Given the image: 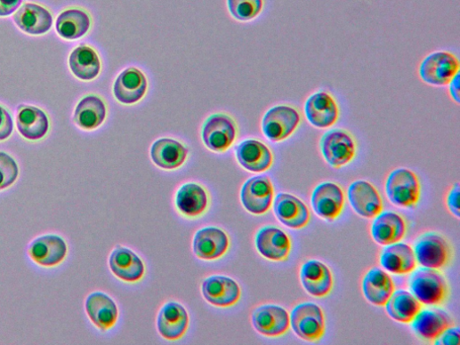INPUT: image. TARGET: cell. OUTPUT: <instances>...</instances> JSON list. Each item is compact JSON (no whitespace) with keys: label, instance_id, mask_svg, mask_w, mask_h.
<instances>
[{"label":"cell","instance_id":"cell-1","mask_svg":"<svg viewBox=\"0 0 460 345\" xmlns=\"http://www.w3.org/2000/svg\"><path fill=\"white\" fill-rule=\"evenodd\" d=\"M302 116L292 106L279 105L270 108L263 116L262 131L271 142H280L290 138L300 127Z\"/></svg>","mask_w":460,"mask_h":345},{"label":"cell","instance_id":"cell-2","mask_svg":"<svg viewBox=\"0 0 460 345\" xmlns=\"http://www.w3.org/2000/svg\"><path fill=\"white\" fill-rule=\"evenodd\" d=\"M411 293L420 303L438 306L448 298L446 279L435 269L422 268L415 271L409 279Z\"/></svg>","mask_w":460,"mask_h":345},{"label":"cell","instance_id":"cell-3","mask_svg":"<svg viewBox=\"0 0 460 345\" xmlns=\"http://www.w3.org/2000/svg\"><path fill=\"white\" fill-rule=\"evenodd\" d=\"M320 150L326 162L332 167L339 168L350 164L357 153V143L348 131L341 128L325 132L319 142Z\"/></svg>","mask_w":460,"mask_h":345},{"label":"cell","instance_id":"cell-4","mask_svg":"<svg viewBox=\"0 0 460 345\" xmlns=\"http://www.w3.org/2000/svg\"><path fill=\"white\" fill-rule=\"evenodd\" d=\"M457 57L448 51H437L427 55L419 66V76L427 84L446 86L459 73Z\"/></svg>","mask_w":460,"mask_h":345},{"label":"cell","instance_id":"cell-5","mask_svg":"<svg viewBox=\"0 0 460 345\" xmlns=\"http://www.w3.org/2000/svg\"><path fill=\"white\" fill-rule=\"evenodd\" d=\"M386 193L393 205L414 208L421 195V186L416 172L408 168L392 171L386 182Z\"/></svg>","mask_w":460,"mask_h":345},{"label":"cell","instance_id":"cell-6","mask_svg":"<svg viewBox=\"0 0 460 345\" xmlns=\"http://www.w3.org/2000/svg\"><path fill=\"white\" fill-rule=\"evenodd\" d=\"M290 325L295 333L309 341H319L326 330V322L322 309L312 302L296 306L290 317Z\"/></svg>","mask_w":460,"mask_h":345},{"label":"cell","instance_id":"cell-7","mask_svg":"<svg viewBox=\"0 0 460 345\" xmlns=\"http://www.w3.org/2000/svg\"><path fill=\"white\" fill-rule=\"evenodd\" d=\"M416 262L425 269H441L451 258V249L446 239L436 233L421 236L415 244Z\"/></svg>","mask_w":460,"mask_h":345},{"label":"cell","instance_id":"cell-8","mask_svg":"<svg viewBox=\"0 0 460 345\" xmlns=\"http://www.w3.org/2000/svg\"><path fill=\"white\" fill-rule=\"evenodd\" d=\"M304 114L313 127L328 129L338 122L340 108L335 98L330 92L319 91L307 99Z\"/></svg>","mask_w":460,"mask_h":345},{"label":"cell","instance_id":"cell-9","mask_svg":"<svg viewBox=\"0 0 460 345\" xmlns=\"http://www.w3.org/2000/svg\"><path fill=\"white\" fill-rule=\"evenodd\" d=\"M238 135L235 121L225 114L211 116L205 123L202 132L206 146L214 152H225Z\"/></svg>","mask_w":460,"mask_h":345},{"label":"cell","instance_id":"cell-10","mask_svg":"<svg viewBox=\"0 0 460 345\" xmlns=\"http://www.w3.org/2000/svg\"><path fill=\"white\" fill-rule=\"evenodd\" d=\"M273 186L267 176L249 179L241 190V202L252 214L262 215L269 211L273 200Z\"/></svg>","mask_w":460,"mask_h":345},{"label":"cell","instance_id":"cell-11","mask_svg":"<svg viewBox=\"0 0 460 345\" xmlns=\"http://www.w3.org/2000/svg\"><path fill=\"white\" fill-rule=\"evenodd\" d=\"M347 197L353 211L363 218L374 219L383 210L379 192L369 182H353L348 189Z\"/></svg>","mask_w":460,"mask_h":345},{"label":"cell","instance_id":"cell-12","mask_svg":"<svg viewBox=\"0 0 460 345\" xmlns=\"http://www.w3.org/2000/svg\"><path fill=\"white\" fill-rule=\"evenodd\" d=\"M255 246L259 253L270 261H286L289 257L292 242L289 236L275 227L261 229L255 237Z\"/></svg>","mask_w":460,"mask_h":345},{"label":"cell","instance_id":"cell-13","mask_svg":"<svg viewBox=\"0 0 460 345\" xmlns=\"http://www.w3.org/2000/svg\"><path fill=\"white\" fill-rule=\"evenodd\" d=\"M252 324L259 333L268 337H278L288 331L290 315L280 306L263 305L254 310Z\"/></svg>","mask_w":460,"mask_h":345},{"label":"cell","instance_id":"cell-14","mask_svg":"<svg viewBox=\"0 0 460 345\" xmlns=\"http://www.w3.org/2000/svg\"><path fill=\"white\" fill-rule=\"evenodd\" d=\"M148 91V80L144 73L137 68L125 69L117 76L114 84V95L124 105L140 102Z\"/></svg>","mask_w":460,"mask_h":345},{"label":"cell","instance_id":"cell-15","mask_svg":"<svg viewBox=\"0 0 460 345\" xmlns=\"http://www.w3.org/2000/svg\"><path fill=\"white\" fill-rule=\"evenodd\" d=\"M311 205L314 212L322 219L333 221L343 212L344 196L342 189L332 182L319 185L313 191Z\"/></svg>","mask_w":460,"mask_h":345},{"label":"cell","instance_id":"cell-16","mask_svg":"<svg viewBox=\"0 0 460 345\" xmlns=\"http://www.w3.org/2000/svg\"><path fill=\"white\" fill-rule=\"evenodd\" d=\"M67 252L66 242L56 235H45L35 239L28 249L32 261L44 268H52L61 264Z\"/></svg>","mask_w":460,"mask_h":345},{"label":"cell","instance_id":"cell-17","mask_svg":"<svg viewBox=\"0 0 460 345\" xmlns=\"http://www.w3.org/2000/svg\"><path fill=\"white\" fill-rule=\"evenodd\" d=\"M157 330L166 340L175 341L188 331L190 316L185 307L177 302H168L160 309L157 316Z\"/></svg>","mask_w":460,"mask_h":345},{"label":"cell","instance_id":"cell-18","mask_svg":"<svg viewBox=\"0 0 460 345\" xmlns=\"http://www.w3.org/2000/svg\"><path fill=\"white\" fill-rule=\"evenodd\" d=\"M273 211L276 218L285 226L300 229L306 227L311 219L307 205L296 197L281 193L275 197Z\"/></svg>","mask_w":460,"mask_h":345},{"label":"cell","instance_id":"cell-19","mask_svg":"<svg viewBox=\"0 0 460 345\" xmlns=\"http://www.w3.org/2000/svg\"><path fill=\"white\" fill-rule=\"evenodd\" d=\"M229 246L228 235L219 228H204L194 237V252L203 261H216L226 253Z\"/></svg>","mask_w":460,"mask_h":345},{"label":"cell","instance_id":"cell-20","mask_svg":"<svg viewBox=\"0 0 460 345\" xmlns=\"http://www.w3.org/2000/svg\"><path fill=\"white\" fill-rule=\"evenodd\" d=\"M202 293L210 304L221 308L235 305L241 296V291L237 282L222 276L206 279L202 285Z\"/></svg>","mask_w":460,"mask_h":345},{"label":"cell","instance_id":"cell-21","mask_svg":"<svg viewBox=\"0 0 460 345\" xmlns=\"http://www.w3.org/2000/svg\"><path fill=\"white\" fill-rule=\"evenodd\" d=\"M85 311L92 323L103 332L115 326L119 317L117 303L103 293H94L87 297Z\"/></svg>","mask_w":460,"mask_h":345},{"label":"cell","instance_id":"cell-22","mask_svg":"<svg viewBox=\"0 0 460 345\" xmlns=\"http://www.w3.org/2000/svg\"><path fill=\"white\" fill-rule=\"evenodd\" d=\"M109 266L117 278L127 283L139 282L145 274V266L141 257L126 247L117 246L112 252Z\"/></svg>","mask_w":460,"mask_h":345},{"label":"cell","instance_id":"cell-23","mask_svg":"<svg viewBox=\"0 0 460 345\" xmlns=\"http://www.w3.org/2000/svg\"><path fill=\"white\" fill-rule=\"evenodd\" d=\"M236 156L239 164L247 171L262 172L273 163L270 149L262 141L246 140L236 147Z\"/></svg>","mask_w":460,"mask_h":345},{"label":"cell","instance_id":"cell-24","mask_svg":"<svg viewBox=\"0 0 460 345\" xmlns=\"http://www.w3.org/2000/svg\"><path fill=\"white\" fill-rule=\"evenodd\" d=\"M411 323L413 331L417 336L424 340L433 341L453 325V320L446 311L439 308H432L421 309Z\"/></svg>","mask_w":460,"mask_h":345},{"label":"cell","instance_id":"cell-25","mask_svg":"<svg viewBox=\"0 0 460 345\" xmlns=\"http://www.w3.org/2000/svg\"><path fill=\"white\" fill-rule=\"evenodd\" d=\"M13 20L23 32L32 36L44 35L53 25L52 13L44 7L34 4H27L20 8Z\"/></svg>","mask_w":460,"mask_h":345},{"label":"cell","instance_id":"cell-26","mask_svg":"<svg viewBox=\"0 0 460 345\" xmlns=\"http://www.w3.org/2000/svg\"><path fill=\"white\" fill-rule=\"evenodd\" d=\"M190 150L180 141L163 138L155 141L150 148L153 163L165 170L181 167L188 159Z\"/></svg>","mask_w":460,"mask_h":345},{"label":"cell","instance_id":"cell-27","mask_svg":"<svg viewBox=\"0 0 460 345\" xmlns=\"http://www.w3.org/2000/svg\"><path fill=\"white\" fill-rule=\"evenodd\" d=\"M301 280L306 292L317 298L328 295L333 287L331 271L318 261H308L303 266Z\"/></svg>","mask_w":460,"mask_h":345},{"label":"cell","instance_id":"cell-28","mask_svg":"<svg viewBox=\"0 0 460 345\" xmlns=\"http://www.w3.org/2000/svg\"><path fill=\"white\" fill-rule=\"evenodd\" d=\"M381 265L394 275H407L416 268L414 249L405 243L389 245L381 255Z\"/></svg>","mask_w":460,"mask_h":345},{"label":"cell","instance_id":"cell-29","mask_svg":"<svg viewBox=\"0 0 460 345\" xmlns=\"http://www.w3.org/2000/svg\"><path fill=\"white\" fill-rule=\"evenodd\" d=\"M108 108L104 100L95 95L86 96L79 101L74 113V122L81 129L93 131L106 121Z\"/></svg>","mask_w":460,"mask_h":345},{"label":"cell","instance_id":"cell-30","mask_svg":"<svg viewBox=\"0 0 460 345\" xmlns=\"http://www.w3.org/2000/svg\"><path fill=\"white\" fill-rule=\"evenodd\" d=\"M175 205L182 215L190 218L199 217L209 206V197L202 186L189 183L182 186L177 191Z\"/></svg>","mask_w":460,"mask_h":345},{"label":"cell","instance_id":"cell-31","mask_svg":"<svg viewBox=\"0 0 460 345\" xmlns=\"http://www.w3.org/2000/svg\"><path fill=\"white\" fill-rule=\"evenodd\" d=\"M17 127L25 139L39 140L48 133L50 122L47 115L40 108L20 106L18 109Z\"/></svg>","mask_w":460,"mask_h":345},{"label":"cell","instance_id":"cell-32","mask_svg":"<svg viewBox=\"0 0 460 345\" xmlns=\"http://www.w3.org/2000/svg\"><path fill=\"white\" fill-rule=\"evenodd\" d=\"M394 290L392 278L380 269L367 272L362 281L364 297L376 306H385Z\"/></svg>","mask_w":460,"mask_h":345},{"label":"cell","instance_id":"cell-33","mask_svg":"<svg viewBox=\"0 0 460 345\" xmlns=\"http://www.w3.org/2000/svg\"><path fill=\"white\" fill-rule=\"evenodd\" d=\"M407 225L404 219L396 213H381L375 217L372 226L374 239L382 245H389L400 241L406 235Z\"/></svg>","mask_w":460,"mask_h":345},{"label":"cell","instance_id":"cell-34","mask_svg":"<svg viewBox=\"0 0 460 345\" xmlns=\"http://www.w3.org/2000/svg\"><path fill=\"white\" fill-rule=\"evenodd\" d=\"M69 65L73 75L84 81L95 79L101 71V60L98 52L85 44L72 51Z\"/></svg>","mask_w":460,"mask_h":345},{"label":"cell","instance_id":"cell-35","mask_svg":"<svg viewBox=\"0 0 460 345\" xmlns=\"http://www.w3.org/2000/svg\"><path fill=\"white\" fill-rule=\"evenodd\" d=\"M91 28L89 14L81 9H69L57 19L56 31L66 40H77L85 36Z\"/></svg>","mask_w":460,"mask_h":345},{"label":"cell","instance_id":"cell-36","mask_svg":"<svg viewBox=\"0 0 460 345\" xmlns=\"http://www.w3.org/2000/svg\"><path fill=\"white\" fill-rule=\"evenodd\" d=\"M422 309L421 303L410 293L397 291L386 303V310L394 320L409 324Z\"/></svg>","mask_w":460,"mask_h":345},{"label":"cell","instance_id":"cell-37","mask_svg":"<svg viewBox=\"0 0 460 345\" xmlns=\"http://www.w3.org/2000/svg\"><path fill=\"white\" fill-rule=\"evenodd\" d=\"M263 0H228L230 15L238 21L256 19L263 10Z\"/></svg>","mask_w":460,"mask_h":345},{"label":"cell","instance_id":"cell-38","mask_svg":"<svg viewBox=\"0 0 460 345\" xmlns=\"http://www.w3.org/2000/svg\"><path fill=\"white\" fill-rule=\"evenodd\" d=\"M19 174L20 169L15 159L5 152H0V191L12 187Z\"/></svg>","mask_w":460,"mask_h":345},{"label":"cell","instance_id":"cell-39","mask_svg":"<svg viewBox=\"0 0 460 345\" xmlns=\"http://www.w3.org/2000/svg\"><path fill=\"white\" fill-rule=\"evenodd\" d=\"M14 130V123L11 114L0 107V141L9 139Z\"/></svg>","mask_w":460,"mask_h":345},{"label":"cell","instance_id":"cell-40","mask_svg":"<svg viewBox=\"0 0 460 345\" xmlns=\"http://www.w3.org/2000/svg\"><path fill=\"white\" fill-rule=\"evenodd\" d=\"M459 328H447L435 341V344L439 345H457L459 344Z\"/></svg>","mask_w":460,"mask_h":345},{"label":"cell","instance_id":"cell-41","mask_svg":"<svg viewBox=\"0 0 460 345\" xmlns=\"http://www.w3.org/2000/svg\"><path fill=\"white\" fill-rule=\"evenodd\" d=\"M24 0H0V17L5 18L20 10Z\"/></svg>","mask_w":460,"mask_h":345},{"label":"cell","instance_id":"cell-42","mask_svg":"<svg viewBox=\"0 0 460 345\" xmlns=\"http://www.w3.org/2000/svg\"><path fill=\"white\" fill-rule=\"evenodd\" d=\"M459 185L456 183L447 197V205L450 213L459 218Z\"/></svg>","mask_w":460,"mask_h":345},{"label":"cell","instance_id":"cell-43","mask_svg":"<svg viewBox=\"0 0 460 345\" xmlns=\"http://www.w3.org/2000/svg\"><path fill=\"white\" fill-rule=\"evenodd\" d=\"M459 73L456 74L454 78L448 84V92L452 100L457 105L460 103V94H459Z\"/></svg>","mask_w":460,"mask_h":345}]
</instances>
